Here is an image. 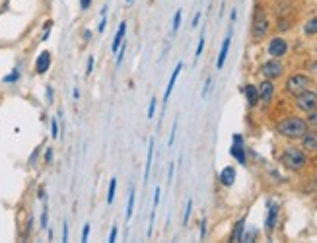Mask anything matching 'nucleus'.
I'll return each mask as SVG.
<instances>
[{
	"label": "nucleus",
	"mask_w": 317,
	"mask_h": 243,
	"mask_svg": "<svg viewBox=\"0 0 317 243\" xmlns=\"http://www.w3.org/2000/svg\"><path fill=\"white\" fill-rule=\"evenodd\" d=\"M277 130L286 138H302L308 132V121L300 117H286L277 124Z\"/></svg>",
	"instance_id": "1"
},
{
	"label": "nucleus",
	"mask_w": 317,
	"mask_h": 243,
	"mask_svg": "<svg viewBox=\"0 0 317 243\" xmlns=\"http://www.w3.org/2000/svg\"><path fill=\"white\" fill-rule=\"evenodd\" d=\"M280 163L288 169H292V171H300V169L306 167L308 158L300 148H286L284 154L280 156Z\"/></svg>",
	"instance_id": "2"
},
{
	"label": "nucleus",
	"mask_w": 317,
	"mask_h": 243,
	"mask_svg": "<svg viewBox=\"0 0 317 243\" xmlns=\"http://www.w3.org/2000/svg\"><path fill=\"white\" fill-rule=\"evenodd\" d=\"M310 86H312V80L306 74H294V76H290L286 80V91L290 95H298L302 91L310 90Z\"/></svg>",
	"instance_id": "3"
},
{
	"label": "nucleus",
	"mask_w": 317,
	"mask_h": 243,
	"mask_svg": "<svg viewBox=\"0 0 317 243\" xmlns=\"http://www.w3.org/2000/svg\"><path fill=\"white\" fill-rule=\"evenodd\" d=\"M267 31H269V20H267V16H265V12H263V8L261 6H257V10H255V16H253V28H251V33H253V39H263L265 35H267Z\"/></svg>",
	"instance_id": "4"
},
{
	"label": "nucleus",
	"mask_w": 317,
	"mask_h": 243,
	"mask_svg": "<svg viewBox=\"0 0 317 243\" xmlns=\"http://www.w3.org/2000/svg\"><path fill=\"white\" fill-rule=\"evenodd\" d=\"M296 97V107L300 109V111H306V113H310L312 109H316L317 107V93L312 90H306L302 91V93H298V95H294Z\"/></svg>",
	"instance_id": "5"
},
{
	"label": "nucleus",
	"mask_w": 317,
	"mask_h": 243,
	"mask_svg": "<svg viewBox=\"0 0 317 243\" xmlns=\"http://www.w3.org/2000/svg\"><path fill=\"white\" fill-rule=\"evenodd\" d=\"M261 72H263V76H265L267 80H275V78H280V76H282L284 66H282V62L273 59V61L265 62V64L261 66Z\"/></svg>",
	"instance_id": "6"
},
{
	"label": "nucleus",
	"mask_w": 317,
	"mask_h": 243,
	"mask_svg": "<svg viewBox=\"0 0 317 243\" xmlns=\"http://www.w3.org/2000/svg\"><path fill=\"white\" fill-rule=\"evenodd\" d=\"M286 51H288V43H286L282 37H275V39H271L269 55H271L273 59H280V57H284Z\"/></svg>",
	"instance_id": "7"
},
{
	"label": "nucleus",
	"mask_w": 317,
	"mask_h": 243,
	"mask_svg": "<svg viewBox=\"0 0 317 243\" xmlns=\"http://www.w3.org/2000/svg\"><path fill=\"white\" fill-rule=\"evenodd\" d=\"M257 90H259V101H263V103H271V99H273V95H275V84H273L271 80L261 82Z\"/></svg>",
	"instance_id": "8"
},
{
	"label": "nucleus",
	"mask_w": 317,
	"mask_h": 243,
	"mask_svg": "<svg viewBox=\"0 0 317 243\" xmlns=\"http://www.w3.org/2000/svg\"><path fill=\"white\" fill-rule=\"evenodd\" d=\"M232 156L239 162V163H245V150H243V138L239 134H234V146H232Z\"/></svg>",
	"instance_id": "9"
},
{
	"label": "nucleus",
	"mask_w": 317,
	"mask_h": 243,
	"mask_svg": "<svg viewBox=\"0 0 317 243\" xmlns=\"http://www.w3.org/2000/svg\"><path fill=\"white\" fill-rule=\"evenodd\" d=\"M49 66H51V53L43 51V53L39 55L37 62H35V70H37V74H45V72L49 70Z\"/></svg>",
	"instance_id": "10"
},
{
	"label": "nucleus",
	"mask_w": 317,
	"mask_h": 243,
	"mask_svg": "<svg viewBox=\"0 0 317 243\" xmlns=\"http://www.w3.org/2000/svg\"><path fill=\"white\" fill-rule=\"evenodd\" d=\"M302 146L306 150H317V130H308L304 136H302Z\"/></svg>",
	"instance_id": "11"
},
{
	"label": "nucleus",
	"mask_w": 317,
	"mask_h": 243,
	"mask_svg": "<svg viewBox=\"0 0 317 243\" xmlns=\"http://www.w3.org/2000/svg\"><path fill=\"white\" fill-rule=\"evenodd\" d=\"M243 93H245V97H247V103L255 107L257 103H259V90H257V86L253 84H247L245 88H243Z\"/></svg>",
	"instance_id": "12"
},
{
	"label": "nucleus",
	"mask_w": 317,
	"mask_h": 243,
	"mask_svg": "<svg viewBox=\"0 0 317 243\" xmlns=\"http://www.w3.org/2000/svg\"><path fill=\"white\" fill-rule=\"evenodd\" d=\"M181 68H183V64H181V62H177V66H175V70H173V74H171V78H169L167 90H165V93H163V101H167V99H169V95H171V91H173V86H175V80H177V76H179Z\"/></svg>",
	"instance_id": "13"
},
{
	"label": "nucleus",
	"mask_w": 317,
	"mask_h": 243,
	"mask_svg": "<svg viewBox=\"0 0 317 243\" xmlns=\"http://www.w3.org/2000/svg\"><path fill=\"white\" fill-rule=\"evenodd\" d=\"M230 43H232V33H228V37L224 39L222 49H220V55H218V62H216V66H218V68H222L224 62H226V57H228V51H230Z\"/></svg>",
	"instance_id": "14"
},
{
	"label": "nucleus",
	"mask_w": 317,
	"mask_h": 243,
	"mask_svg": "<svg viewBox=\"0 0 317 243\" xmlns=\"http://www.w3.org/2000/svg\"><path fill=\"white\" fill-rule=\"evenodd\" d=\"M277 216H278V204H269V216H267V230H269V232L275 230Z\"/></svg>",
	"instance_id": "15"
},
{
	"label": "nucleus",
	"mask_w": 317,
	"mask_h": 243,
	"mask_svg": "<svg viewBox=\"0 0 317 243\" xmlns=\"http://www.w3.org/2000/svg\"><path fill=\"white\" fill-rule=\"evenodd\" d=\"M220 181H222V185H226V187L234 185V181H236V169H234V167H224L222 173H220Z\"/></svg>",
	"instance_id": "16"
},
{
	"label": "nucleus",
	"mask_w": 317,
	"mask_h": 243,
	"mask_svg": "<svg viewBox=\"0 0 317 243\" xmlns=\"http://www.w3.org/2000/svg\"><path fill=\"white\" fill-rule=\"evenodd\" d=\"M152 158H154V138H150V144H148V156H146V169H144V181H148V177H150V165H152Z\"/></svg>",
	"instance_id": "17"
},
{
	"label": "nucleus",
	"mask_w": 317,
	"mask_h": 243,
	"mask_svg": "<svg viewBox=\"0 0 317 243\" xmlns=\"http://www.w3.org/2000/svg\"><path fill=\"white\" fill-rule=\"evenodd\" d=\"M125 31H127V24L123 22V24L119 26V31H117V35H115V39H113V53H117V49H119V45L123 43V39H125Z\"/></svg>",
	"instance_id": "18"
},
{
	"label": "nucleus",
	"mask_w": 317,
	"mask_h": 243,
	"mask_svg": "<svg viewBox=\"0 0 317 243\" xmlns=\"http://www.w3.org/2000/svg\"><path fill=\"white\" fill-rule=\"evenodd\" d=\"M243 228H245V220H239L234 228V234H232V242H239L243 240Z\"/></svg>",
	"instance_id": "19"
},
{
	"label": "nucleus",
	"mask_w": 317,
	"mask_h": 243,
	"mask_svg": "<svg viewBox=\"0 0 317 243\" xmlns=\"http://www.w3.org/2000/svg\"><path fill=\"white\" fill-rule=\"evenodd\" d=\"M304 31H306L308 35H316V33H317V18H312V20L306 24Z\"/></svg>",
	"instance_id": "20"
},
{
	"label": "nucleus",
	"mask_w": 317,
	"mask_h": 243,
	"mask_svg": "<svg viewBox=\"0 0 317 243\" xmlns=\"http://www.w3.org/2000/svg\"><path fill=\"white\" fill-rule=\"evenodd\" d=\"M132 206H134V191H130V195H128V202H127V220H130V216H132Z\"/></svg>",
	"instance_id": "21"
},
{
	"label": "nucleus",
	"mask_w": 317,
	"mask_h": 243,
	"mask_svg": "<svg viewBox=\"0 0 317 243\" xmlns=\"http://www.w3.org/2000/svg\"><path fill=\"white\" fill-rule=\"evenodd\" d=\"M115 187H117V179H111V183H109V195H107V202H113V199H115Z\"/></svg>",
	"instance_id": "22"
},
{
	"label": "nucleus",
	"mask_w": 317,
	"mask_h": 243,
	"mask_svg": "<svg viewBox=\"0 0 317 243\" xmlns=\"http://www.w3.org/2000/svg\"><path fill=\"white\" fill-rule=\"evenodd\" d=\"M308 124L317 126V107H316V109H312V111L308 113Z\"/></svg>",
	"instance_id": "23"
},
{
	"label": "nucleus",
	"mask_w": 317,
	"mask_h": 243,
	"mask_svg": "<svg viewBox=\"0 0 317 243\" xmlns=\"http://www.w3.org/2000/svg\"><path fill=\"white\" fill-rule=\"evenodd\" d=\"M179 24H181V10H177L173 16V31L179 30Z\"/></svg>",
	"instance_id": "24"
},
{
	"label": "nucleus",
	"mask_w": 317,
	"mask_h": 243,
	"mask_svg": "<svg viewBox=\"0 0 317 243\" xmlns=\"http://www.w3.org/2000/svg\"><path fill=\"white\" fill-rule=\"evenodd\" d=\"M156 113V99H150V107H148V119H152Z\"/></svg>",
	"instance_id": "25"
},
{
	"label": "nucleus",
	"mask_w": 317,
	"mask_h": 243,
	"mask_svg": "<svg viewBox=\"0 0 317 243\" xmlns=\"http://www.w3.org/2000/svg\"><path fill=\"white\" fill-rule=\"evenodd\" d=\"M191 208H193V201H189V202H187V208H185V218H183V224H187V222H189Z\"/></svg>",
	"instance_id": "26"
},
{
	"label": "nucleus",
	"mask_w": 317,
	"mask_h": 243,
	"mask_svg": "<svg viewBox=\"0 0 317 243\" xmlns=\"http://www.w3.org/2000/svg\"><path fill=\"white\" fill-rule=\"evenodd\" d=\"M51 134H53V138H57L59 136V124H57V119H53V124H51Z\"/></svg>",
	"instance_id": "27"
},
{
	"label": "nucleus",
	"mask_w": 317,
	"mask_h": 243,
	"mask_svg": "<svg viewBox=\"0 0 317 243\" xmlns=\"http://www.w3.org/2000/svg\"><path fill=\"white\" fill-rule=\"evenodd\" d=\"M202 47H204V37H200V41H198V47H197V53H195V57H197V59L200 57V53H202Z\"/></svg>",
	"instance_id": "28"
},
{
	"label": "nucleus",
	"mask_w": 317,
	"mask_h": 243,
	"mask_svg": "<svg viewBox=\"0 0 317 243\" xmlns=\"http://www.w3.org/2000/svg\"><path fill=\"white\" fill-rule=\"evenodd\" d=\"M18 76H20V74H18V70H16L14 74H10V76H6V78H4V82H16V80H18Z\"/></svg>",
	"instance_id": "29"
},
{
	"label": "nucleus",
	"mask_w": 317,
	"mask_h": 243,
	"mask_svg": "<svg viewBox=\"0 0 317 243\" xmlns=\"http://www.w3.org/2000/svg\"><path fill=\"white\" fill-rule=\"evenodd\" d=\"M92 70H94V59L90 57V59H88V68H86V74L90 76V74H92Z\"/></svg>",
	"instance_id": "30"
},
{
	"label": "nucleus",
	"mask_w": 317,
	"mask_h": 243,
	"mask_svg": "<svg viewBox=\"0 0 317 243\" xmlns=\"http://www.w3.org/2000/svg\"><path fill=\"white\" fill-rule=\"evenodd\" d=\"M88 234H90V224L84 226V234H82V242H88Z\"/></svg>",
	"instance_id": "31"
},
{
	"label": "nucleus",
	"mask_w": 317,
	"mask_h": 243,
	"mask_svg": "<svg viewBox=\"0 0 317 243\" xmlns=\"http://www.w3.org/2000/svg\"><path fill=\"white\" fill-rule=\"evenodd\" d=\"M159 193H161L159 187H156V191H154V208L158 206V202H159Z\"/></svg>",
	"instance_id": "32"
},
{
	"label": "nucleus",
	"mask_w": 317,
	"mask_h": 243,
	"mask_svg": "<svg viewBox=\"0 0 317 243\" xmlns=\"http://www.w3.org/2000/svg\"><path fill=\"white\" fill-rule=\"evenodd\" d=\"M117 240V226L111 230V234H109V242H115Z\"/></svg>",
	"instance_id": "33"
},
{
	"label": "nucleus",
	"mask_w": 317,
	"mask_h": 243,
	"mask_svg": "<svg viewBox=\"0 0 317 243\" xmlns=\"http://www.w3.org/2000/svg\"><path fill=\"white\" fill-rule=\"evenodd\" d=\"M90 4H92V0H80V8H82V10H88Z\"/></svg>",
	"instance_id": "34"
},
{
	"label": "nucleus",
	"mask_w": 317,
	"mask_h": 243,
	"mask_svg": "<svg viewBox=\"0 0 317 243\" xmlns=\"http://www.w3.org/2000/svg\"><path fill=\"white\" fill-rule=\"evenodd\" d=\"M210 82H212V80L208 78V80H206V86H204V90H202V97H206V93H208V88H210Z\"/></svg>",
	"instance_id": "35"
},
{
	"label": "nucleus",
	"mask_w": 317,
	"mask_h": 243,
	"mask_svg": "<svg viewBox=\"0 0 317 243\" xmlns=\"http://www.w3.org/2000/svg\"><path fill=\"white\" fill-rule=\"evenodd\" d=\"M51 158H53V150L49 148V150H47V154H45V162H47V163H51Z\"/></svg>",
	"instance_id": "36"
},
{
	"label": "nucleus",
	"mask_w": 317,
	"mask_h": 243,
	"mask_svg": "<svg viewBox=\"0 0 317 243\" xmlns=\"http://www.w3.org/2000/svg\"><path fill=\"white\" fill-rule=\"evenodd\" d=\"M41 226H43V228L47 226V210H43V216H41Z\"/></svg>",
	"instance_id": "37"
},
{
	"label": "nucleus",
	"mask_w": 317,
	"mask_h": 243,
	"mask_svg": "<svg viewBox=\"0 0 317 243\" xmlns=\"http://www.w3.org/2000/svg\"><path fill=\"white\" fill-rule=\"evenodd\" d=\"M123 53H125V45L121 47V51H119V59H117V64H121V61H123Z\"/></svg>",
	"instance_id": "38"
},
{
	"label": "nucleus",
	"mask_w": 317,
	"mask_h": 243,
	"mask_svg": "<svg viewBox=\"0 0 317 243\" xmlns=\"http://www.w3.org/2000/svg\"><path fill=\"white\" fill-rule=\"evenodd\" d=\"M198 20H200V14L197 12V16L193 18V28H197V24H198Z\"/></svg>",
	"instance_id": "39"
},
{
	"label": "nucleus",
	"mask_w": 317,
	"mask_h": 243,
	"mask_svg": "<svg viewBox=\"0 0 317 243\" xmlns=\"http://www.w3.org/2000/svg\"><path fill=\"white\" fill-rule=\"evenodd\" d=\"M206 224H204V220H202V224H200V238H204V234H206V228H204Z\"/></svg>",
	"instance_id": "40"
},
{
	"label": "nucleus",
	"mask_w": 317,
	"mask_h": 243,
	"mask_svg": "<svg viewBox=\"0 0 317 243\" xmlns=\"http://www.w3.org/2000/svg\"><path fill=\"white\" fill-rule=\"evenodd\" d=\"M105 26H107V20H105V16H103V20H101V24H99V31L105 30Z\"/></svg>",
	"instance_id": "41"
},
{
	"label": "nucleus",
	"mask_w": 317,
	"mask_h": 243,
	"mask_svg": "<svg viewBox=\"0 0 317 243\" xmlns=\"http://www.w3.org/2000/svg\"><path fill=\"white\" fill-rule=\"evenodd\" d=\"M63 240H64V242H66V240H68V226H66V224H64V234H63Z\"/></svg>",
	"instance_id": "42"
},
{
	"label": "nucleus",
	"mask_w": 317,
	"mask_h": 243,
	"mask_svg": "<svg viewBox=\"0 0 317 243\" xmlns=\"http://www.w3.org/2000/svg\"><path fill=\"white\" fill-rule=\"evenodd\" d=\"M84 37H86V41H90V37H92V33H90V31H84Z\"/></svg>",
	"instance_id": "43"
},
{
	"label": "nucleus",
	"mask_w": 317,
	"mask_h": 243,
	"mask_svg": "<svg viewBox=\"0 0 317 243\" xmlns=\"http://www.w3.org/2000/svg\"><path fill=\"white\" fill-rule=\"evenodd\" d=\"M127 2H128V4H130V2H132V0H127Z\"/></svg>",
	"instance_id": "44"
}]
</instances>
